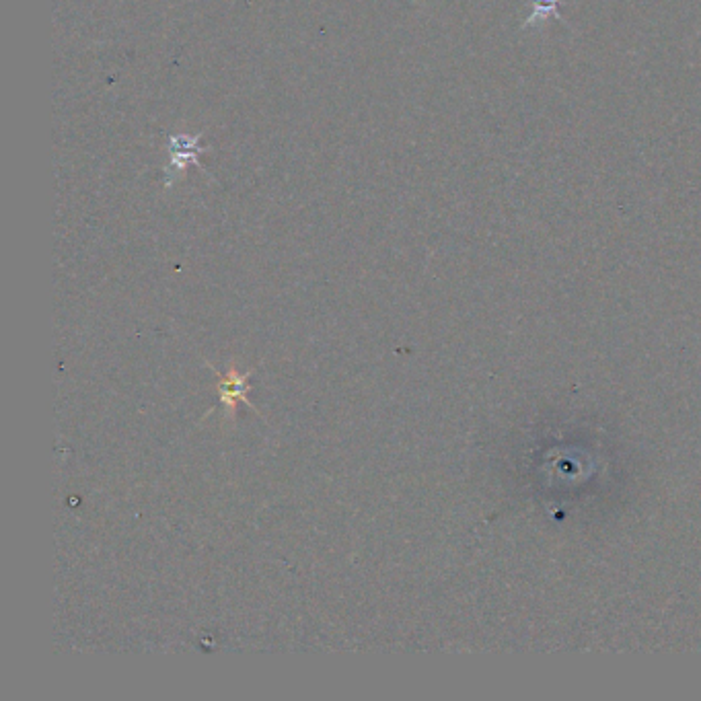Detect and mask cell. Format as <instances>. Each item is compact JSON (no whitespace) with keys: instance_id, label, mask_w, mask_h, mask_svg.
Instances as JSON below:
<instances>
[{"instance_id":"1","label":"cell","mask_w":701,"mask_h":701,"mask_svg":"<svg viewBox=\"0 0 701 701\" xmlns=\"http://www.w3.org/2000/svg\"><path fill=\"white\" fill-rule=\"evenodd\" d=\"M556 0H535V11H533V15L529 17V21L527 23H533L535 21V17H541V15H547V13H558L556 11Z\"/></svg>"}]
</instances>
